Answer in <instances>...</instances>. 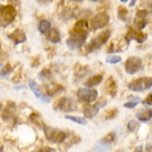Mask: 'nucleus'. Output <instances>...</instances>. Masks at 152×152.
I'll return each instance as SVG.
<instances>
[{"label": "nucleus", "mask_w": 152, "mask_h": 152, "mask_svg": "<svg viewBox=\"0 0 152 152\" xmlns=\"http://www.w3.org/2000/svg\"><path fill=\"white\" fill-rule=\"evenodd\" d=\"M17 10L13 5H0V26L7 27L15 19Z\"/></svg>", "instance_id": "obj_1"}, {"label": "nucleus", "mask_w": 152, "mask_h": 152, "mask_svg": "<svg viewBox=\"0 0 152 152\" xmlns=\"http://www.w3.org/2000/svg\"><path fill=\"white\" fill-rule=\"evenodd\" d=\"M45 136L52 143H62L67 138L66 132L57 129V128H53V127H48V126L45 127Z\"/></svg>", "instance_id": "obj_2"}, {"label": "nucleus", "mask_w": 152, "mask_h": 152, "mask_svg": "<svg viewBox=\"0 0 152 152\" xmlns=\"http://www.w3.org/2000/svg\"><path fill=\"white\" fill-rule=\"evenodd\" d=\"M151 88H152V77H140L128 84V89L131 91H136V93L145 91V90Z\"/></svg>", "instance_id": "obj_3"}, {"label": "nucleus", "mask_w": 152, "mask_h": 152, "mask_svg": "<svg viewBox=\"0 0 152 152\" xmlns=\"http://www.w3.org/2000/svg\"><path fill=\"white\" fill-rule=\"evenodd\" d=\"M76 108H77V107H76V103H75L71 98H67V96H62V98H60L56 102L55 107H53L55 110L66 112V113H69V112H74V110H76Z\"/></svg>", "instance_id": "obj_4"}, {"label": "nucleus", "mask_w": 152, "mask_h": 152, "mask_svg": "<svg viewBox=\"0 0 152 152\" xmlns=\"http://www.w3.org/2000/svg\"><path fill=\"white\" fill-rule=\"evenodd\" d=\"M88 33H70V37L66 41V45L69 46L70 50L80 48L86 41Z\"/></svg>", "instance_id": "obj_5"}, {"label": "nucleus", "mask_w": 152, "mask_h": 152, "mask_svg": "<svg viewBox=\"0 0 152 152\" xmlns=\"http://www.w3.org/2000/svg\"><path fill=\"white\" fill-rule=\"evenodd\" d=\"M110 33H112L110 31H105V32L100 33L99 36H96V37H95L94 39L88 45L86 51H88V52H93V51H95V50H99L102 46H104V45L107 43V41L109 39V37H110Z\"/></svg>", "instance_id": "obj_6"}, {"label": "nucleus", "mask_w": 152, "mask_h": 152, "mask_svg": "<svg viewBox=\"0 0 152 152\" xmlns=\"http://www.w3.org/2000/svg\"><path fill=\"white\" fill-rule=\"evenodd\" d=\"M77 98L84 103H93L96 100L98 91L94 88H81L77 90Z\"/></svg>", "instance_id": "obj_7"}, {"label": "nucleus", "mask_w": 152, "mask_h": 152, "mask_svg": "<svg viewBox=\"0 0 152 152\" xmlns=\"http://www.w3.org/2000/svg\"><path fill=\"white\" fill-rule=\"evenodd\" d=\"M109 15L108 13H99L96 15H94L91 18V29L96 31V29H102V28L105 27L108 23H109Z\"/></svg>", "instance_id": "obj_8"}, {"label": "nucleus", "mask_w": 152, "mask_h": 152, "mask_svg": "<svg viewBox=\"0 0 152 152\" xmlns=\"http://www.w3.org/2000/svg\"><path fill=\"white\" fill-rule=\"evenodd\" d=\"M124 69L131 75L138 72L140 70H142V60L140 57H129V58H127L124 64Z\"/></svg>", "instance_id": "obj_9"}, {"label": "nucleus", "mask_w": 152, "mask_h": 152, "mask_svg": "<svg viewBox=\"0 0 152 152\" xmlns=\"http://www.w3.org/2000/svg\"><path fill=\"white\" fill-rule=\"evenodd\" d=\"M147 15H148V13H147V10H145V9H141V10L136 13L134 27L137 31H142L147 26Z\"/></svg>", "instance_id": "obj_10"}, {"label": "nucleus", "mask_w": 152, "mask_h": 152, "mask_svg": "<svg viewBox=\"0 0 152 152\" xmlns=\"http://www.w3.org/2000/svg\"><path fill=\"white\" fill-rule=\"evenodd\" d=\"M131 39H134V41L138 42V43H143V42L147 39V34H145V33H141L140 31L131 28V29L128 31V33L126 34L127 43H128V42H131Z\"/></svg>", "instance_id": "obj_11"}, {"label": "nucleus", "mask_w": 152, "mask_h": 152, "mask_svg": "<svg viewBox=\"0 0 152 152\" xmlns=\"http://www.w3.org/2000/svg\"><path fill=\"white\" fill-rule=\"evenodd\" d=\"M29 88H31L32 91L36 94V96H37L38 99H41L42 102H48V100H50V98L47 96L46 94L42 93L41 86H39V85H38V84L34 81V80H31V81H29Z\"/></svg>", "instance_id": "obj_12"}, {"label": "nucleus", "mask_w": 152, "mask_h": 152, "mask_svg": "<svg viewBox=\"0 0 152 152\" xmlns=\"http://www.w3.org/2000/svg\"><path fill=\"white\" fill-rule=\"evenodd\" d=\"M9 38H10L15 45H20V43H23V42H26L27 36L22 29H15L14 32H12L10 34H9Z\"/></svg>", "instance_id": "obj_13"}, {"label": "nucleus", "mask_w": 152, "mask_h": 152, "mask_svg": "<svg viewBox=\"0 0 152 152\" xmlns=\"http://www.w3.org/2000/svg\"><path fill=\"white\" fill-rule=\"evenodd\" d=\"M137 119H138L140 122H150L152 119V109L151 108H143V109H141V110L137 113Z\"/></svg>", "instance_id": "obj_14"}, {"label": "nucleus", "mask_w": 152, "mask_h": 152, "mask_svg": "<svg viewBox=\"0 0 152 152\" xmlns=\"http://www.w3.org/2000/svg\"><path fill=\"white\" fill-rule=\"evenodd\" d=\"M89 29V23L85 19H80L79 22H76V24L71 29V33H88Z\"/></svg>", "instance_id": "obj_15"}, {"label": "nucleus", "mask_w": 152, "mask_h": 152, "mask_svg": "<svg viewBox=\"0 0 152 152\" xmlns=\"http://www.w3.org/2000/svg\"><path fill=\"white\" fill-rule=\"evenodd\" d=\"M14 114H15V104L14 103H8L7 107L4 108V112H3V119L4 121H9L10 118L14 117Z\"/></svg>", "instance_id": "obj_16"}, {"label": "nucleus", "mask_w": 152, "mask_h": 152, "mask_svg": "<svg viewBox=\"0 0 152 152\" xmlns=\"http://www.w3.org/2000/svg\"><path fill=\"white\" fill-rule=\"evenodd\" d=\"M99 109H100V105L99 104H96V105H89L84 109V115L85 118H89V119H93V118L96 115Z\"/></svg>", "instance_id": "obj_17"}, {"label": "nucleus", "mask_w": 152, "mask_h": 152, "mask_svg": "<svg viewBox=\"0 0 152 152\" xmlns=\"http://www.w3.org/2000/svg\"><path fill=\"white\" fill-rule=\"evenodd\" d=\"M103 81V75L102 74H98V75H94L91 76V77H89L86 80V83H85V86L86 88H94L96 86V85H99Z\"/></svg>", "instance_id": "obj_18"}, {"label": "nucleus", "mask_w": 152, "mask_h": 152, "mask_svg": "<svg viewBox=\"0 0 152 152\" xmlns=\"http://www.w3.org/2000/svg\"><path fill=\"white\" fill-rule=\"evenodd\" d=\"M62 91V86L61 85H56V84H52V85H47V86H45V93L47 96H52V95H55L57 93Z\"/></svg>", "instance_id": "obj_19"}, {"label": "nucleus", "mask_w": 152, "mask_h": 152, "mask_svg": "<svg viewBox=\"0 0 152 152\" xmlns=\"http://www.w3.org/2000/svg\"><path fill=\"white\" fill-rule=\"evenodd\" d=\"M52 29V24L50 20H47V19H43V20L39 22V24H38V31H39L42 34H48L50 31Z\"/></svg>", "instance_id": "obj_20"}, {"label": "nucleus", "mask_w": 152, "mask_h": 152, "mask_svg": "<svg viewBox=\"0 0 152 152\" xmlns=\"http://www.w3.org/2000/svg\"><path fill=\"white\" fill-rule=\"evenodd\" d=\"M47 39H48L51 43H58L61 41V36H60V32L56 29V28H52L50 31V33L47 34Z\"/></svg>", "instance_id": "obj_21"}, {"label": "nucleus", "mask_w": 152, "mask_h": 152, "mask_svg": "<svg viewBox=\"0 0 152 152\" xmlns=\"http://www.w3.org/2000/svg\"><path fill=\"white\" fill-rule=\"evenodd\" d=\"M51 77H52V72L48 69H43L39 74H38V79L43 80V81H47V80H50Z\"/></svg>", "instance_id": "obj_22"}, {"label": "nucleus", "mask_w": 152, "mask_h": 152, "mask_svg": "<svg viewBox=\"0 0 152 152\" xmlns=\"http://www.w3.org/2000/svg\"><path fill=\"white\" fill-rule=\"evenodd\" d=\"M66 119H69L71 122H75V123H79V124H86V118L84 117H76V115H66L65 117Z\"/></svg>", "instance_id": "obj_23"}, {"label": "nucleus", "mask_w": 152, "mask_h": 152, "mask_svg": "<svg viewBox=\"0 0 152 152\" xmlns=\"http://www.w3.org/2000/svg\"><path fill=\"white\" fill-rule=\"evenodd\" d=\"M140 103V98L138 96H134V98H132L129 102H127L126 104H124V108H127V109H133L134 107H137V104Z\"/></svg>", "instance_id": "obj_24"}, {"label": "nucleus", "mask_w": 152, "mask_h": 152, "mask_svg": "<svg viewBox=\"0 0 152 152\" xmlns=\"http://www.w3.org/2000/svg\"><path fill=\"white\" fill-rule=\"evenodd\" d=\"M122 61V57L118 56V55H113V56H108L105 58V62L107 64H118Z\"/></svg>", "instance_id": "obj_25"}, {"label": "nucleus", "mask_w": 152, "mask_h": 152, "mask_svg": "<svg viewBox=\"0 0 152 152\" xmlns=\"http://www.w3.org/2000/svg\"><path fill=\"white\" fill-rule=\"evenodd\" d=\"M114 141H115V133H114V132H110L109 134H107V136L102 140V143H107V145H109V143H112V142H114Z\"/></svg>", "instance_id": "obj_26"}, {"label": "nucleus", "mask_w": 152, "mask_h": 152, "mask_svg": "<svg viewBox=\"0 0 152 152\" xmlns=\"http://www.w3.org/2000/svg\"><path fill=\"white\" fill-rule=\"evenodd\" d=\"M31 119L36 123V124H38V126H43V122H42V118H41V115L39 114H37V113H33L32 115H31ZM43 127H46V126H43Z\"/></svg>", "instance_id": "obj_27"}, {"label": "nucleus", "mask_w": 152, "mask_h": 152, "mask_svg": "<svg viewBox=\"0 0 152 152\" xmlns=\"http://www.w3.org/2000/svg\"><path fill=\"white\" fill-rule=\"evenodd\" d=\"M128 131L129 132H134V131H137L138 129V127H140V123L137 122V121H131L129 123H128Z\"/></svg>", "instance_id": "obj_28"}, {"label": "nucleus", "mask_w": 152, "mask_h": 152, "mask_svg": "<svg viewBox=\"0 0 152 152\" xmlns=\"http://www.w3.org/2000/svg\"><path fill=\"white\" fill-rule=\"evenodd\" d=\"M118 14H119V18H121V20H127L128 12H127V9H126V8L121 7L119 9H118Z\"/></svg>", "instance_id": "obj_29"}, {"label": "nucleus", "mask_w": 152, "mask_h": 152, "mask_svg": "<svg viewBox=\"0 0 152 152\" xmlns=\"http://www.w3.org/2000/svg\"><path fill=\"white\" fill-rule=\"evenodd\" d=\"M12 71H13L12 66H10V65H5V66H4V67L1 69V71H0V75H1V76H7V75L10 74Z\"/></svg>", "instance_id": "obj_30"}, {"label": "nucleus", "mask_w": 152, "mask_h": 152, "mask_svg": "<svg viewBox=\"0 0 152 152\" xmlns=\"http://www.w3.org/2000/svg\"><path fill=\"white\" fill-rule=\"evenodd\" d=\"M143 104H145V105H147V107L152 105V94H150L145 99V100H143Z\"/></svg>", "instance_id": "obj_31"}, {"label": "nucleus", "mask_w": 152, "mask_h": 152, "mask_svg": "<svg viewBox=\"0 0 152 152\" xmlns=\"http://www.w3.org/2000/svg\"><path fill=\"white\" fill-rule=\"evenodd\" d=\"M117 113H118V112L115 110V109H113V110L105 113V118H113V115H114V114H117Z\"/></svg>", "instance_id": "obj_32"}, {"label": "nucleus", "mask_w": 152, "mask_h": 152, "mask_svg": "<svg viewBox=\"0 0 152 152\" xmlns=\"http://www.w3.org/2000/svg\"><path fill=\"white\" fill-rule=\"evenodd\" d=\"M38 152H55L53 148H50V147H43V148H41Z\"/></svg>", "instance_id": "obj_33"}, {"label": "nucleus", "mask_w": 152, "mask_h": 152, "mask_svg": "<svg viewBox=\"0 0 152 152\" xmlns=\"http://www.w3.org/2000/svg\"><path fill=\"white\" fill-rule=\"evenodd\" d=\"M134 152H143V147H142L141 145H140V146H137V148L134 150Z\"/></svg>", "instance_id": "obj_34"}, {"label": "nucleus", "mask_w": 152, "mask_h": 152, "mask_svg": "<svg viewBox=\"0 0 152 152\" xmlns=\"http://www.w3.org/2000/svg\"><path fill=\"white\" fill-rule=\"evenodd\" d=\"M90 1H93V3H103V1H105V0H90Z\"/></svg>", "instance_id": "obj_35"}, {"label": "nucleus", "mask_w": 152, "mask_h": 152, "mask_svg": "<svg viewBox=\"0 0 152 152\" xmlns=\"http://www.w3.org/2000/svg\"><path fill=\"white\" fill-rule=\"evenodd\" d=\"M136 1H137V0H131V4H129V7H134Z\"/></svg>", "instance_id": "obj_36"}, {"label": "nucleus", "mask_w": 152, "mask_h": 152, "mask_svg": "<svg viewBox=\"0 0 152 152\" xmlns=\"http://www.w3.org/2000/svg\"><path fill=\"white\" fill-rule=\"evenodd\" d=\"M147 151H148V152L152 151V145H148V146H147Z\"/></svg>", "instance_id": "obj_37"}, {"label": "nucleus", "mask_w": 152, "mask_h": 152, "mask_svg": "<svg viewBox=\"0 0 152 152\" xmlns=\"http://www.w3.org/2000/svg\"><path fill=\"white\" fill-rule=\"evenodd\" d=\"M71 1H75V3H81V1H84V0H71Z\"/></svg>", "instance_id": "obj_38"}, {"label": "nucleus", "mask_w": 152, "mask_h": 152, "mask_svg": "<svg viewBox=\"0 0 152 152\" xmlns=\"http://www.w3.org/2000/svg\"><path fill=\"white\" fill-rule=\"evenodd\" d=\"M122 3H127V1H129V0H121Z\"/></svg>", "instance_id": "obj_39"}, {"label": "nucleus", "mask_w": 152, "mask_h": 152, "mask_svg": "<svg viewBox=\"0 0 152 152\" xmlns=\"http://www.w3.org/2000/svg\"><path fill=\"white\" fill-rule=\"evenodd\" d=\"M1 58H4V55H0V61H1Z\"/></svg>", "instance_id": "obj_40"}, {"label": "nucleus", "mask_w": 152, "mask_h": 152, "mask_svg": "<svg viewBox=\"0 0 152 152\" xmlns=\"http://www.w3.org/2000/svg\"><path fill=\"white\" fill-rule=\"evenodd\" d=\"M1 109H3V105H1V103H0V112H1Z\"/></svg>", "instance_id": "obj_41"}, {"label": "nucleus", "mask_w": 152, "mask_h": 152, "mask_svg": "<svg viewBox=\"0 0 152 152\" xmlns=\"http://www.w3.org/2000/svg\"><path fill=\"white\" fill-rule=\"evenodd\" d=\"M0 47H1V45H0Z\"/></svg>", "instance_id": "obj_42"}]
</instances>
